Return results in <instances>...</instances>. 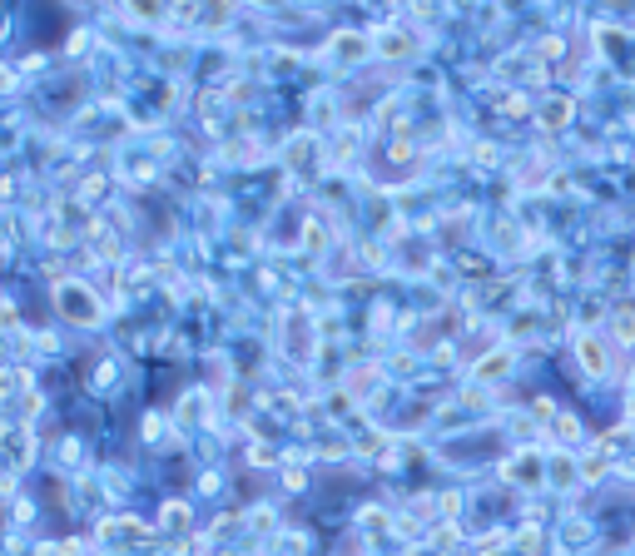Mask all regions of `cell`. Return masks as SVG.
<instances>
[{
	"label": "cell",
	"instance_id": "3957f363",
	"mask_svg": "<svg viewBox=\"0 0 635 556\" xmlns=\"http://www.w3.org/2000/svg\"><path fill=\"white\" fill-rule=\"evenodd\" d=\"M566 114H571V105H566V100H556V105H546V119H551V124H561Z\"/></svg>",
	"mask_w": 635,
	"mask_h": 556
},
{
	"label": "cell",
	"instance_id": "6da1fadb",
	"mask_svg": "<svg viewBox=\"0 0 635 556\" xmlns=\"http://www.w3.org/2000/svg\"><path fill=\"white\" fill-rule=\"evenodd\" d=\"M576 353H581L586 373H606V348H601L591 333H576Z\"/></svg>",
	"mask_w": 635,
	"mask_h": 556
},
{
	"label": "cell",
	"instance_id": "7a4b0ae2",
	"mask_svg": "<svg viewBox=\"0 0 635 556\" xmlns=\"http://www.w3.org/2000/svg\"><path fill=\"white\" fill-rule=\"evenodd\" d=\"M477 373H482V378H502V373H507V353H497V358H487V363L477 368Z\"/></svg>",
	"mask_w": 635,
	"mask_h": 556
},
{
	"label": "cell",
	"instance_id": "277c9868",
	"mask_svg": "<svg viewBox=\"0 0 635 556\" xmlns=\"http://www.w3.org/2000/svg\"><path fill=\"white\" fill-rule=\"evenodd\" d=\"M621 338H626V343L635 338V313H621Z\"/></svg>",
	"mask_w": 635,
	"mask_h": 556
}]
</instances>
